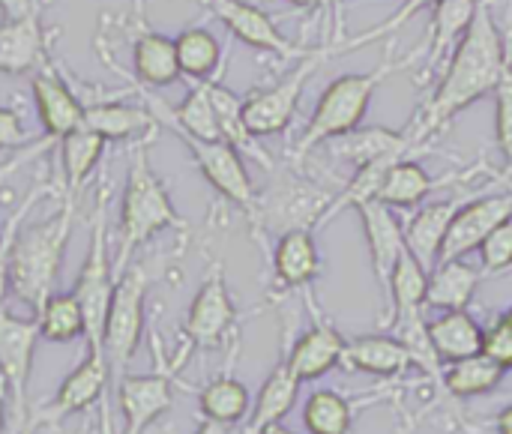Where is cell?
Returning <instances> with one entry per match:
<instances>
[{"instance_id":"1","label":"cell","mask_w":512,"mask_h":434,"mask_svg":"<svg viewBox=\"0 0 512 434\" xmlns=\"http://www.w3.org/2000/svg\"><path fill=\"white\" fill-rule=\"evenodd\" d=\"M507 69H510V54H507L504 33H501L489 3L480 0L471 27L456 42V48L450 51V57L441 69V81H438L432 99L405 126L414 147L426 144L429 138L444 132L477 99H483L486 93H495V87L507 75Z\"/></svg>"},{"instance_id":"2","label":"cell","mask_w":512,"mask_h":434,"mask_svg":"<svg viewBox=\"0 0 512 434\" xmlns=\"http://www.w3.org/2000/svg\"><path fill=\"white\" fill-rule=\"evenodd\" d=\"M150 138L153 135L141 138L129 156L126 186H123V198H120V225H117V243H120L117 261H114L117 279L132 264L135 252L144 243H150L156 234H162L168 228H186L165 183L159 180V174L150 165V153H147Z\"/></svg>"},{"instance_id":"3","label":"cell","mask_w":512,"mask_h":434,"mask_svg":"<svg viewBox=\"0 0 512 434\" xmlns=\"http://www.w3.org/2000/svg\"><path fill=\"white\" fill-rule=\"evenodd\" d=\"M75 219V198L66 195V204L45 222L18 228L9 249V291L30 306L33 312L54 294L63 255L69 246Z\"/></svg>"},{"instance_id":"4","label":"cell","mask_w":512,"mask_h":434,"mask_svg":"<svg viewBox=\"0 0 512 434\" xmlns=\"http://www.w3.org/2000/svg\"><path fill=\"white\" fill-rule=\"evenodd\" d=\"M417 63V54L399 57V60H384L378 69L372 72H351V75H339L336 81L327 84V90L321 93L306 129L300 132L297 144H294V159L297 165L321 144H330L348 132H354L357 126H363L366 111L378 93V87L384 84L387 75L408 69Z\"/></svg>"},{"instance_id":"5","label":"cell","mask_w":512,"mask_h":434,"mask_svg":"<svg viewBox=\"0 0 512 434\" xmlns=\"http://www.w3.org/2000/svg\"><path fill=\"white\" fill-rule=\"evenodd\" d=\"M114 261L108 255V192L99 189L96 210H93V228H90V246L87 258L75 276L72 294L84 312V339L87 351H102V336H105V321H108V306L114 297ZM105 354V351H102Z\"/></svg>"},{"instance_id":"6","label":"cell","mask_w":512,"mask_h":434,"mask_svg":"<svg viewBox=\"0 0 512 434\" xmlns=\"http://www.w3.org/2000/svg\"><path fill=\"white\" fill-rule=\"evenodd\" d=\"M147 291H150V273L141 261L138 264L132 261L114 282V297L108 306V321H105V336H102V351L111 369V384H117L126 375L141 345Z\"/></svg>"},{"instance_id":"7","label":"cell","mask_w":512,"mask_h":434,"mask_svg":"<svg viewBox=\"0 0 512 434\" xmlns=\"http://www.w3.org/2000/svg\"><path fill=\"white\" fill-rule=\"evenodd\" d=\"M327 57H333V48L306 51L285 78H279L276 84L258 87L249 96H243V120H246V129L255 138H270V135L285 132L294 123L297 111H300V99H303L306 84L327 63Z\"/></svg>"},{"instance_id":"8","label":"cell","mask_w":512,"mask_h":434,"mask_svg":"<svg viewBox=\"0 0 512 434\" xmlns=\"http://www.w3.org/2000/svg\"><path fill=\"white\" fill-rule=\"evenodd\" d=\"M39 324L36 318H18L0 309V378L9 390V414L15 434L30 432V372L33 354L39 345Z\"/></svg>"},{"instance_id":"9","label":"cell","mask_w":512,"mask_h":434,"mask_svg":"<svg viewBox=\"0 0 512 434\" xmlns=\"http://www.w3.org/2000/svg\"><path fill=\"white\" fill-rule=\"evenodd\" d=\"M333 198H327L315 183L303 180L300 174H276L273 183L258 192L255 210H252V222L261 225L264 231H294V228H318L327 207Z\"/></svg>"},{"instance_id":"10","label":"cell","mask_w":512,"mask_h":434,"mask_svg":"<svg viewBox=\"0 0 512 434\" xmlns=\"http://www.w3.org/2000/svg\"><path fill=\"white\" fill-rule=\"evenodd\" d=\"M171 132L186 144V150H189L195 168L204 174V180L225 201H231L246 216H252L255 201H258V189H255V183L249 177L243 153L234 144H228V141H204V138H195V135L180 132V129H171Z\"/></svg>"},{"instance_id":"11","label":"cell","mask_w":512,"mask_h":434,"mask_svg":"<svg viewBox=\"0 0 512 434\" xmlns=\"http://www.w3.org/2000/svg\"><path fill=\"white\" fill-rule=\"evenodd\" d=\"M234 324H237V306L225 282V267L213 261L186 312V324H183L186 348L189 351L219 348L234 333Z\"/></svg>"},{"instance_id":"12","label":"cell","mask_w":512,"mask_h":434,"mask_svg":"<svg viewBox=\"0 0 512 434\" xmlns=\"http://www.w3.org/2000/svg\"><path fill=\"white\" fill-rule=\"evenodd\" d=\"M108 384H111V369H108L105 354L87 351V357L60 381L54 399L30 417V432H36L42 426H60L63 420L99 405L105 399Z\"/></svg>"},{"instance_id":"13","label":"cell","mask_w":512,"mask_h":434,"mask_svg":"<svg viewBox=\"0 0 512 434\" xmlns=\"http://www.w3.org/2000/svg\"><path fill=\"white\" fill-rule=\"evenodd\" d=\"M198 3L207 6V12L219 18L234 39H240L255 51L276 54L282 60H300L306 54L279 30L276 18L252 0H198Z\"/></svg>"},{"instance_id":"14","label":"cell","mask_w":512,"mask_h":434,"mask_svg":"<svg viewBox=\"0 0 512 434\" xmlns=\"http://www.w3.org/2000/svg\"><path fill=\"white\" fill-rule=\"evenodd\" d=\"M174 366H159L150 375H123L114 384V396L123 414V434H144L174 405Z\"/></svg>"},{"instance_id":"15","label":"cell","mask_w":512,"mask_h":434,"mask_svg":"<svg viewBox=\"0 0 512 434\" xmlns=\"http://www.w3.org/2000/svg\"><path fill=\"white\" fill-rule=\"evenodd\" d=\"M512 216V189L501 195H483L474 201H465L441 243V255L438 261H456V258H468L471 252H477L486 237Z\"/></svg>"},{"instance_id":"16","label":"cell","mask_w":512,"mask_h":434,"mask_svg":"<svg viewBox=\"0 0 512 434\" xmlns=\"http://www.w3.org/2000/svg\"><path fill=\"white\" fill-rule=\"evenodd\" d=\"M360 213V222H363V234H366V246H369V264H372V273L378 279V288H381V300H384V309L390 303V279H393V270L402 258V252L408 249L405 246V225L402 219L396 216V210L384 201H366L357 207Z\"/></svg>"},{"instance_id":"17","label":"cell","mask_w":512,"mask_h":434,"mask_svg":"<svg viewBox=\"0 0 512 434\" xmlns=\"http://www.w3.org/2000/svg\"><path fill=\"white\" fill-rule=\"evenodd\" d=\"M306 303H309V312H312V327L300 339H294V345L285 351V360H288V366H291V372L297 375L300 384L318 381L327 372H333L336 366H342L345 345H348V339L315 306L309 288H306Z\"/></svg>"},{"instance_id":"18","label":"cell","mask_w":512,"mask_h":434,"mask_svg":"<svg viewBox=\"0 0 512 434\" xmlns=\"http://www.w3.org/2000/svg\"><path fill=\"white\" fill-rule=\"evenodd\" d=\"M30 90L45 132V144H60L69 132L84 126V102L48 63L33 72Z\"/></svg>"},{"instance_id":"19","label":"cell","mask_w":512,"mask_h":434,"mask_svg":"<svg viewBox=\"0 0 512 434\" xmlns=\"http://www.w3.org/2000/svg\"><path fill=\"white\" fill-rule=\"evenodd\" d=\"M48 63V33L42 27V0L0 24V75H27Z\"/></svg>"},{"instance_id":"20","label":"cell","mask_w":512,"mask_h":434,"mask_svg":"<svg viewBox=\"0 0 512 434\" xmlns=\"http://www.w3.org/2000/svg\"><path fill=\"white\" fill-rule=\"evenodd\" d=\"M477 6H480V0H441L432 6V24L426 33V45L420 51H414L417 57H423L420 84H426L432 78V72L447 63L450 51L465 36V30L471 27Z\"/></svg>"},{"instance_id":"21","label":"cell","mask_w":512,"mask_h":434,"mask_svg":"<svg viewBox=\"0 0 512 434\" xmlns=\"http://www.w3.org/2000/svg\"><path fill=\"white\" fill-rule=\"evenodd\" d=\"M321 276V252L312 228L279 234L273 249V282L279 291H306Z\"/></svg>"},{"instance_id":"22","label":"cell","mask_w":512,"mask_h":434,"mask_svg":"<svg viewBox=\"0 0 512 434\" xmlns=\"http://www.w3.org/2000/svg\"><path fill=\"white\" fill-rule=\"evenodd\" d=\"M465 204V198H444V201H432L426 207H420L408 222H405V246L408 252L426 267L432 270L438 264L441 255V243L459 213V207Z\"/></svg>"},{"instance_id":"23","label":"cell","mask_w":512,"mask_h":434,"mask_svg":"<svg viewBox=\"0 0 512 434\" xmlns=\"http://www.w3.org/2000/svg\"><path fill=\"white\" fill-rule=\"evenodd\" d=\"M342 366L351 372L375 375V378H402L414 369L411 354L399 336H354L345 345Z\"/></svg>"},{"instance_id":"24","label":"cell","mask_w":512,"mask_h":434,"mask_svg":"<svg viewBox=\"0 0 512 434\" xmlns=\"http://www.w3.org/2000/svg\"><path fill=\"white\" fill-rule=\"evenodd\" d=\"M132 78L135 84L147 87V90H159L168 87L174 81L183 78L180 72V60H177V45L171 36L147 30L141 24L135 42H132Z\"/></svg>"},{"instance_id":"25","label":"cell","mask_w":512,"mask_h":434,"mask_svg":"<svg viewBox=\"0 0 512 434\" xmlns=\"http://www.w3.org/2000/svg\"><path fill=\"white\" fill-rule=\"evenodd\" d=\"M483 279H486L483 267L468 264V258L438 261V264L429 270L426 309H438V312L468 309Z\"/></svg>"},{"instance_id":"26","label":"cell","mask_w":512,"mask_h":434,"mask_svg":"<svg viewBox=\"0 0 512 434\" xmlns=\"http://www.w3.org/2000/svg\"><path fill=\"white\" fill-rule=\"evenodd\" d=\"M84 126L102 135L105 141H132V138L153 135L159 123L153 120L147 105L102 99V102L84 105Z\"/></svg>"},{"instance_id":"27","label":"cell","mask_w":512,"mask_h":434,"mask_svg":"<svg viewBox=\"0 0 512 434\" xmlns=\"http://www.w3.org/2000/svg\"><path fill=\"white\" fill-rule=\"evenodd\" d=\"M300 381L297 375L291 372L288 360L282 357L273 372L267 375V381L261 384L258 396L252 399V411H249V423H246V434H258L261 429L273 426V423H282L291 408L297 405V396H300Z\"/></svg>"},{"instance_id":"28","label":"cell","mask_w":512,"mask_h":434,"mask_svg":"<svg viewBox=\"0 0 512 434\" xmlns=\"http://www.w3.org/2000/svg\"><path fill=\"white\" fill-rule=\"evenodd\" d=\"M426 327H429L432 348H435V354H438V360L444 366L483 351V327L477 324V318L468 309L441 312Z\"/></svg>"},{"instance_id":"29","label":"cell","mask_w":512,"mask_h":434,"mask_svg":"<svg viewBox=\"0 0 512 434\" xmlns=\"http://www.w3.org/2000/svg\"><path fill=\"white\" fill-rule=\"evenodd\" d=\"M414 150V141L405 129H387V126H357L354 132L333 141V153L339 159H348L354 168L384 159V156H408Z\"/></svg>"},{"instance_id":"30","label":"cell","mask_w":512,"mask_h":434,"mask_svg":"<svg viewBox=\"0 0 512 434\" xmlns=\"http://www.w3.org/2000/svg\"><path fill=\"white\" fill-rule=\"evenodd\" d=\"M426 291H429V270L405 249L390 279V303L384 309L381 324L390 327L393 321L426 312Z\"/></svg>"},{"instance_id":"31","label":"cell","mask_w":512,"mask_h":434,"mask_svg":"<svg viewBox=\"0 0 512 434\" xmlns=\"http://www.w3.org/2000/svg\"><path fill=\"white\" fill-rule=\"evenodd\" d=\"M174 45H177V60H180V72L186 81H213L219 78L222 72V42L213 36V30L201 27V24H192V27H183L177 36H174Z\"/></svg>"},{"instance_id":"32","label":"cell","mask_w":512,"mask_h":434,"mask_svg":"<svg viewBox=\"0 0 512 434\" xmlns=\"http://www.w3.org/2000/svg\"><path fill=\"white\" fill-rule=\"evenodd\" d=\"M447 180H435L417 159L405 156L399 162L390 165L381 189H378V201L390 204L393 210H408L423 204L438 186H444Z\"/></svg>"},{"instance_id":"33","label":"cell","mask_w":512,"mask_h":434,"mask_svg":"<svg viewBox=\"0 0 512 434\" xmlns=\"http://www.w3.org/2000/svg\"><path fill=\"white\" fill-rule=\"evenodd\" d=\"M105 138L96 135L93 129L81 126L75 132H69L57 147H60V159H63V177H66V195L78 201L81 189L90 183L102 153H105Z\"/></svg>"},{"instance_id":"34","label":"cell","mask_w":512,"mask_h":434,"mask_svg":"<svg viewBox=\"0 0 512 434\" xmlns=\"http://www.w3.org/2000/svg\"><path fill=\"white\" fill-rule=\"evenodd\" d=\"M198 411L204 420L219 423V426H237L249 420L252 411V396L243 381H237L231 372L213 378L201 393H198Z\"/></svg>"},{"instance_id":"35","label":"cell","mask_w":512,"mask_h":434,"mask_svg":"<svg viewBox=\"0 0 512 434\" xmlns=\"http://www.w3.org/2000/svg\"><path fill=\"white\" fill-rule=\"evenodd\" d=\"M507 369L498 366L489 354H474L444 366V390L456 399H477L501 387Z\"/></svg>"},{"instance_id":"36","label":"cell","mask_w":512,"mask_h":434,"mask_svg":"<svg viewBox=\"0 0 512 434\" xmlns=\"http://www.w3.org/2000/svg\"><path fill=\"white\" fill-rule=\"evenodd\" d=\"M363 399H351L339 390H315L303 405V429L309 434H348Z\"/></svg>"},{"instance_id":"37","label":"cell","mask_w":512,"mask_h":434,"mask_svg":"<svg viewBox=\"0 0 512 434\" xmlns=\"http://www.w3.org/2000/svg\"><path fill=\"white\" fill-rule=\"evenodd\" d=\"M36 324H39V336L45 342H54V345H69L75 339H84V312L75 300L72 291L66 294H51L36 312H33Z\"/></svg>"},{"instance_id":"38","label":"cell","mask_w":512,"mask_h":434,"mask_svg":"<svg viewBox=\"0 0 512 434\" xmlns=\"http://www.w3.org/2000/svg\"><path fill=\"white\" fill-rule=\"evenodd\" d=\"M435 3H441V0H402V3L396 6V12H393V15H387V18H384L381 24H375L372 30H366V33H357V36H351V39L336 42V45H333V57H339V54H354V51H360L363 45L378 42V39H384V36L396 33V30H399V27H405L417 12L432 9Z\"/></svg>"},{"instance_id":"39","label":"cell","mask_w":512,"mask_h":434,"mask_svg":"<svg viewBox=\"0 0 512 434\" xmlns=\"http://www.w3.org/2000/svg\"><path fill=\"white\" fill-rule=\"evenodd\" d=\"M39 195H42V186H33L27 195H24V201H21V207L9 216V222L3 225V237H0V309H6L3 303H6V294H9V249H12V237H15V231L21 228V222L27 219V213L33 210V204L39 201Z\"/></svg>"},{"instance_id":"40","label":"cell","mask_w":512,"mask_h":434,"mask_svg":"<svg viewBox=\"0 0 512 434\" xmlns=\"http://www.w3.org/2000/svg\"><path fill=\"white\" fill-rule=\"evenodd\" d=\"M480 258H483V273L486 276H495V273H504L512 267V216L507 222H501L489 237L486 243L477 249Z\"/></svg>"},{"instance_id":"41","label":"cell","mask_w":512,"mask_h":434,"mask_svg":"<svg viewBox=\"0 0 512 434\" xmlns=\"http://www.w3.org/2000/svg\"><path fill=\"white\" fill-rule=\"evenodd\" d=\"M495 144L504 162H512V66L495 87Z\"/></svg>"},{"instance_id":"42","label":"cell","mask_w":512,"mask_h":434,"mask_svg":"<svg viewBox=\"0 0 512 434\" xmlns=\"http://www.w3.org/2000/svg\"><path fill=\"white\" fill-rule=\"evenodd\" d=\"M483 354H489L507 372L512 369V315L504 312L489 327H483Z\"/></svg>"},{"instance_id":"43","label":"cell","mask_w":512,"mask_h":434,"mask_svg":"<svg viewBox=\"0 0 512 434\" xmlns=\"http://www.w3.org/2000/svg\"><path fill=\"white\" fill-rule=\"evenodd\" d=\"M30 135L24 129V117L12 105H0V150H15L27 144Z\"/></svg>"},{"instance_id":"44","label":"cell","mask_w":512,"mask_h":434,"mask_svg":"<svg viewBox=\"0 0 512 434\" xmlns=\"http://www.w3.org/2000/svg\"><path fill=\"white\" fill-rule=\"evenodd\" d=\"M36 0H0V12L3 18H12V15H21L33 6Z\"/></svg>"},{"instance_id":"45","label":"cell","mask_w":512,"mask_h":434,"mask_svg":"<svg viewBox=\"0 0 512 434\" xmlns=\"http://www.w3.org/2000/svg\"><path fill=\"white\" fill-rule=\"evenodd\" d=\"M99 434H114V420H111V405H108V399L99 402Z\"/></svg>"},{"instance_id":"46","label":"cell","mask_w":512,"mask_h":434,"mask_svg":"<svg viewBox=\"0 0 512 434\" xmlns=\"http://www.w3.org/2000/svg\"><path fill=\"white\" fill-rule=\"evenodd\" d=\"M297 9H330V6H339L342 0H285Z\"/></svg>"},{"instance_id":"47","label":"cell","mask_w":512,"mask_h":434,"mask_svg":"<svg viewBox=\"0 0 512 434\" xmlns=\"http://www.w3.org/2000/svg\"><path fill=\"white\" fill-rule=\"evenodd\" d=\"M495 429H498V434H512V405H507V408L495 417Z\"/></svg>"},{"instance_id":"48","label":"cell","mask_w":512,"mask_h":434,"mask_svg":"<svg viewBox=\"0 0 512 434\" xmlns=\"http://www.w3.org/2000/svg\"><path fill=\"white\" fill-rule=\"evenodd\" d=\"M6 417H9V390H6V381L0 378V434L6 426Z\"/></svg>"},{"instance_id":"49","label":"cell","mask_w":512,"mask_h":434,"mask_svg":"<svg viewBox=\"0 0 512 434\" xmlns=\"http://www.w3.org/2000/svg\"><path fill=\"white\" fill-rule=\"evenodd\" d=\"M195 434H228V426H219V423H210V420H204V423L195 429Z\"/></svg>"},{"instance_id":"50","label":"cell","mask_w":512,"mask_h":434,"mask_svg":"<svg viewBox=\"0 0 512 434\" xmlns=\"http://www.w3.org/2000/svg\"><path fill=\"white\" fill-rule=\"evenodd\" d=\"M258 434H297V432H291V429H285L282 423H273V426H267V429H261Z\"/></svg>"},{"instance_id":"51","label":"cell","mask_w":512,"mask_h":434,"mask_svg":"<svg viewBox=\"0 0 512 434\" xmlns=\"http://www.w3.org/2000/svg\"><path fill=\"white\" fill-rule=\"evenodd\" d=\"M501 180L507 183V189H512V162L504 165V171H501Z\"/></svg>"},{"instance_id":"52","label":"cell","mask_w":512,"mask_h":434,"mask_svg":"<svg viewBox=\"0 0 512 434\" xmlns=\"http://www.w3.org/2000/svg\"><path fill=\"white\" fill-rule=\"evenodd\" d=\"M135 15H138V18L144 15V0H135Z\"/></svg>"},{"instance_id":"53","label":"cell","mask_w":512,"mask_h":434,"mask_svg":"<svg viewBox=\"0 0 512 434\" xmlns=\"http://www.w3.org/2000/svg\"><path fill=\"white\" fill-rule=\"evenodd\" d=\"M0 237H3V225H0Z\"/></svg>"},{"instance_id":"54","label":"cell","mask_w":512,"mask_h":434,"mask_svg":"<svg viewBox=\"0 0 512 434\" xmlns=\"http://www.w3.org/2000/svg\"><path fill=\"white\" fill-rule=\"evenodd\" d=\"M510 315H512V309H510Z\"/></svg>"}]
</instances>
